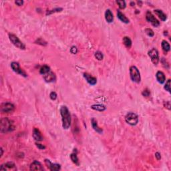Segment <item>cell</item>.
Instances as JSON below:
<instances>
[{
    "instance_id": "6da1fadb",
    "label": "cell",
    "mask_w": 171,
    "mask_h": 171,
    "mask_svg": "<svg viewBox=\"0 0 171 171\" xmlns=\"http://www.w3.org/2000/svg\"><path fill=\"white\" fill-rule=\"evenodd\" d=\"M60 114L62 116V126L63 129L67 130L71 125L72 118L70 111L66 106H62L60 108Z\"/></svg>"
},
{
    "instance_id": "7a4b0ae2",
    "label": "cell",
    "mask_w": 171,
    "mask_h": 171,
    "mask_svg": "<svg viewBox=\"0 0 171 171\" xmlns=\"http://www.w3.org/2000/svg\"><path fill=\"white\" fill-rule=\"evenodd\" d=\"M14 130V126H13L11 121L8 118H3L0 122V132L2 133H6L8 132Z\"/></svg>"
},
{
    "instance_id": "3957f363",
    "label": "cell",
    "mask_w": 171,
    "mask_h": 171,
    "mask_svg": "<svg viewBox=\"0 0 171 171\" xmlns=\"http://www.w3.org/2000/svg\"><path fill=\"white\" fill-rule=\"evenodd\" d=\"M130 78L134 82L137 83V84L140 82V72L138 68H136L135 66H132L130 68Z\"/></svg>"
},
{
    "instance_id": "277c9868",
    "label": "cell",
    "mask_w": 171,
    "mask_h": 171,
    "mask_svg": "<svg viewBox=\"0 0 171 171\" xmlns=\"http://www.w3.org/2000/svg\"><path fill=\"white\" fill-rule=\"evenodd\" d=\"M9 39H10V40L13 44L18 48L20 49H25V44L16 35L13 34V33H10L9 34Z\"/></svg>"
},
{
    "instance_id": "5b68a950",
    "label": "cell",
    "mask_w": 171,
    "mask_h": 171,
    "mask_svg": "<svg viewBox=\"0 0 171 171\" xmlns=\"http://www.w3.org/2000/svg\"><path fill=\"white\" fill-rule=\"evenodd\" d=\"M125 121L131 126L136 125L138 122V116L134 112H128L125 116Z\"/></svg>"
},
{
    "instance_id": "8992f818",
    "label": "cell",
    "mask_w": 171,
    "mask_h": 171,
    "mask_svg": "<svg viewBox=\"0 0 171 171\" xmlns=\"http://www.w3.org/2000/svg\"><path fill=\"white\" fill-rule=\"evenodd\" d=\"M148 54L149 57L151 58L152 63L154 65H157L159 62V55L158 50L155 48H152L148 51Z\"/></svg>"
},
{
    "instance_id": "52a82bcc",
    "label": "cell",
    "mask_w": 171,
    "mask_h": 171,
    "mask_svg": "<svg viewBox=\"0 0 171 171\" xmlns=\"http://www.w3.org/2000/svg\"><path fill=\"white\" fill-rule=\"evenodd\" d=\"M0 110L3 113H11L14 111L15 106L10 102H4L1 104Z\"/></svg>"
},
{
    "instance_id": "ba28073f",
    "label": "cell",
    "mask_w": 171,
    "mask_h": 171,
    "mask_svg": "<svg viewBox=\"0 0 171 171\" xmlns=\"http://www.w3.org/2000/svg\"><path fill=\"white\" fill-rule=\"evenodd\" d=\"M11 68L15 72H16L18 74L21 75V76H24V77H27V74L25 73V72L24 70H22L20 66H19V63L16 62H13L11 63Z\"/></svg>"
},
{
    "instance_id": "9c48e42d",
    "label": "cell",
    "mask_w": 171,
    "mask_h": 171,
    "mask_svg": "<svg viewBox=\"0 0 171 171\" xmlns=\"http://www.w3.org/2000/svg\"><path fill=\"white\" fill-rule=\"evenodd\" d=\"M146 19L148 22L151 23V24L154 27H157L160 25V22H159V20L154 16V15L150 11H148L146 12Z\"/></svg>"
},
{
    "instance_id": "30bf717a",
    "label": "cell",
    "mask_w": 171,
    "mask_h": 171,
    "mask_svg": "<svg viewBox=\"0 0 171 171\" xmlns=\"http://www.w3.org/2000/svg\"><path fill=\"white\" fill-rule=\"evenodd\" d=\"M17 170L16 165L12 162H8L3 164L0 167L1 171H14Z\"/></svg>"
},
{
    "instance_id": "8fae6325",
    "label": "cell",
    "mask_w": 171,
    "mask_h": 171,
    "mask_svg": "<svg viewBox=\"0 0 171 171\" xmlns=\"http://www.w3.org/2000/svg\"><path fill=\"white\" fill-rule=\"evenodd\" d=\"M45 164L47 167L52 171H57L61 169V166L59 164H53L48 159H45Z\"/></svg>"
},
{
    "instance_id": "7c38bea8",
    "label": "cell",
    "mask_w": 171,
    "mask_h": 171,
    "mask_svg": "<svg viewBox=\"0 0 171 171\" xmlns=\"http://www.w3.org/2000/svg\"><path fill=\"white\" fill-rule=\"evenodd\" d=\"M43 78L46 82H53L56 79L55 74L52 71H49L48 73L43 75Z\"/></svg>"
},
{
    "instance_id": "4fadbf2b",
    "label": "cell",
    "mask_w": 171,
    "mask_h": 171,
    "mask_svg": "<svg viewBox=\"0 0 171 171\" xmlns=\"http://www.w3.org/2000/svg\"><path fill=\"white\" fill-rule=\"evenodd\" d=\"M30 170L42 171L44 170V168L42 165L40 163V162L35 160V161H33L30 165Z\"/></svg>"
},
{
    "instance_id": "5bb4252c",
    "label": "cell",
    "mask_w": 171,
    "mask_h": 171,
    "mask_svg": "<svg viewBox=\"0 0 171 171\" xmlns=\"http://www.w3.org/2000/svg\"><path fill=\"white\" fill-rule=\"evenodd\" d=\"M84 77L85 78V79L86 80V81L88 82V84H90V85H95L97 83V79L95 77H93V76H91L90 74H89L88 73H84Z\"/></svg>"
},
{
    "instance_id": "9a60e30c",
    "label": "cell",
    "mask_w": 171,
    "mask_h": 171,
    "mask_svg": "<svg viewBox=\"0 0 171 171\" xmlns=\"http://www.w3.org/2000/svg\"><path fill=\"white\" fill-rule=\"evenodd\" d=\"M91 124H92V128H94V130H95L96 132H97L99 134L102 133L103 130H102V129L101 128H100V127L98 126L97 120H96L95 118H92V120H91Z\"/></svg>"
},
{
    "instance_id": "2e32d148",
    "label": "cell",
    "mask_w": 171,
    "mask_h": 171,
    "mask_svg": "<svg viewBox=\"0 0 171 171\" xmlns=\"http://www.w3.org/2000/svg\"><path fill=\"white\" fill-rule=\"evenodd\" d=\"M33 138L36 141H41L43 140V136L41 135V132L38 128H34L33 131Z\"/></svg>"
},
{
    "instance_id": "e0dca14e",
    "label": "cell",
    "mask_w": 171,
    "mask_h": 171,
    "mask_svg": "<svg viewBox=\"0 0 171 171\" xmlns=\"http://www.w3.org/2000/svg\"><path fill=\"white\" fill-rule=\"evenodd\" d=\"M156 77L157 81L159 82L160 84H163L166 81V76H165V74L161 71H158L156 74Z\"/></svg>"
},
{
    "instance_id": "ac0fdd59",
    "label": "cell",
    "mask_w": 171,
    "mask_h": 171,
    "mask_svg": "<svg viewBox=\"0 0 171 171\" xmlns=\"http://www.w3.org/2000/svg\"><path fill=\"white\" fill-rule=\"evenodd\" d=\"M105 19L108 23H112L114 20V16L110 10H106L105 12Z\"/></svg>"
},
{
    "instance_id": "d6986e66",
    "label": "cell",
    "mask_w": 171,
    "mask_h": 171,
    "mask_svg": "<svg viewBox=\"0 0 171 171\" xmlns=\"http://www.w3.org/2000/svg\"><path fill=\"white\" fill-rule=\"evenodd\" d=\"M117 17L118 18V19L122 22L123 23H125V24H128L130 22V20L128 18H127L125 16V15L122 13L120 10H118L117 11Z\"/></svg>"
},
{
    "instance_id": "ffe728a7",
    "label": "cell",
    "mask_w": 171,
    "mask_h": 171,
    "mask_svg": "<svg viewBox=\"0 0 171 171\" xmlns=\"http://www.w3.org/2000/svg\"><path fill=\"white\" fill-rule=\"evenodd\" d=\"M154 12L155 13L156 15H157V16H159V18H160L162 21L165 22V21H166V19H167V17H166V14H165V13L162 11V10H155L154 11Z\"/></svg>"
},
{
    "instance_id": "44dd1931",
    "label": "cell",
    "mask_w": 171,
    "mask_h": 171,
    "mask_svg": "<svg viewBox=\"0 0 171 171\" xmlns=\"http://www.w3.org/2000/svg\"><path fill=\"white\" fill-rule=\"evenodd\" d=\"M91 108L94 110L100 111V112H103L106 110V106L102 104H94L91 106Z\"/></svg>"
},
{
    "instance_id": "7402d4cb",
    "label": "cell",
    "mask_w": 171,
    "mask_h": 171,
    "mask_svg": "<svg viewBox=\"0 0 171 171\" xmlns=\"http://www.w3.org/2000/svg\"><path fill=\"white\" fill-rule=\"evenodd\" d=\"M162 48L165 52H169L170 49V44L168 43V41H166V40H163L162 41Z\"/></svg>"
},
{
    "instance_id": "603a6c76",
    "label": "cell",
    "mask_w": 171,
    "mask_h": 171,
    "mask_svg": "<svg viewBox=\"0 0 171 171\" xmlns=\"http://www.w3.org/2000/svg\"><path fill=\"white\" fill-rule=\"evenodd\" d=\"M123 43L126 46L127 48H130L132 46V41L130 38L128 36H125L123 38Z\"/></svg>"
},
{
    "instance_id": "cb8c5ba5",
    "label": "cell",
    "mask_w": 171,
    "mask_h": 171,
    "mask_svg": "<svg viewBox=\"0 0 171 171\" xmlns=\"http://www.w3.org/2000/svg\"><path fill=\"white\" fill-rule=\"evenodd\" d=\"M49 71H51L50 68H49L48 66L44 65V66H41V68H40V73L41 74L44 75V74H45L49 72Z\"/></svg>"
},
{
    "instance_id": "d4e9b609",
    "label": "cell",
    "mask_w": 171,
    "mask_h": 171,
    "mask_svg": "<svg viewBox=\"0 0 171 171\" xmlns=\"http://www.w3.org/2000/svg\"><path fill=\"white\" fill-rule=\"evenodd\" d=\"M70 158H71L72 161L74 163L77 165H79V160H78V158L76 153L72 154L71 155H70Z\"/></svg>"
},
{
    "instance_id": "484cf974",
    "label": "cell",
    "mask_w": 171,
    "mask_h": 171,
    "mask_svg": "<svg viewBox=\"0 0 171 171\" xmlns=\"http://www.w3.org/2000/svg\"><path fill=\"white\" fill-rule=\"evenodd\" d=\"M116 3L118 5L119 8H120V9H122V10L125 9L126 6V2L125 1H123V0H121V1H116Z\"/></svg>"
},
{
    "instance_id": "4316f807",
    "label": "cell",
    "mask_w": 171,
    "mask_h": 171,
    "mask_svg": "<svg viewBox=\"0 0 171 171\" xmlns=\"http://www.w3.org/2000/svg\"><path fill=\"white\" fill-rule=\"evenodd\" d=\"M95 57H96V58L98 60L101 61L103 60L104 55H103V54L101 52H100V51H98V52H96L95 53Z\"/></svg>"
},
{
    "instance_id": "83f0119b",
    "label": "cell",
    "mask_w": 171,
    "mask_h": 171,
    "mask_svg": "<svg viewBox=\"0 0 171 171\" xmlns=\"http://www.w3.org/2000/svg\"><path fill=\"white\" fill-rule=\"evenodd\" d=\"M144 32H145V33H146L149 37H153L154 35V33L153 30L151 28H146L145 29V30H144Z\"/></svg>"
},
{
    "instance_id": "f1b7e54d",
    "label": "cell",
    "mask_w": 171,
    "mask_h": 171,
    "mask_svg": "<svg viewBox=\"0 0 171 171\" xmlns=\"http://www.w3.org/2000/svg\"><path fill=\"white\" fill-rule=\"evenodd\" d=\"M165 89L168 92H170V80L168 79L165 85Z\"/></svg>"
},
{
    "instance_id": "f546056e",
    "label": "cell",
    "mask_w": 171,
    "mask_h": 171,
    "mask_svg": "<svg viewBox=\"0 0 171 171\" xmlns=\"http://www.w3.org/2000/svg\"><path fill=\"white\" fill-rule=\"evenodd\" d=\"M35 44H40L41 46H46L47 45V42L45 41L44 40L41 39V38H39L38 40H37L36 41H35Z\"/></svg>"
},
{
    "instance_id": "4dcf8cb0",
    "label": "cell",
    "mask_w": 171,
    "mask_h": 171,
    "mask_svg": "<svg viewBox=\"0 0 171 171\" xmlns=\"http://www.w3.org/2000/svg\"><path fill=\"white\" fill-rule=\"evenodd\" d=\"M63 10L62 8H55V9H54V10H50V11H48V12L46 13V15H49V14H52V13H55V12H59V11H61L62 10Z\"/></svg>"
},
{
    "instance_id": "1f68e13d",
    "label": "cell",
    "mask_w": 171,
    "mask_h": 171,
    "mask_svg": "<svg viewBox=\"0 0 171 171\" xmlns=\"http://www.w3.org/2000/svg\"><path fill=\"white\" fill-rule=\"evenodd\" d=\"M49 97L52 100H55L57 98V94L55 93V92H52L49 94Z\"/></svg>"
},
{
    "instance_id": "d6a6232c",
    "label": "cell",
    "mask_w": 171,
    "mask_h": 171,
    "mask_svg": "<svg viewBox=\"0 0 171 171\" xmlns=\"http://www.w3.org/2000/svg\"><path fill=\"white\" fill-rule=\"evenodd\" d=\"M70 52L72 54H76L78 52V48H76V46H72L70 49Z\"/></svg>"
},
{
    "instance_id": "836d02e7",
    "label": "cell",
    "mask_w": 171,
    "mask_h": 171,
    "mask_svg": "<svg viewBox=\"0 0 171 171\" xmlns=\"http://www.w3.org/2000/svg\"><path fill=\"white\" fill-rule=\"evenodd\" d=\"M142 94L143 96L144 97H148L151 95V92H149V90H145L143 91Z\"/></svg>"
},
{
    "instance_id": "e575fe53",
    "label": "cell",
    "mask_w": 171,
    "mask_h": 171,
    "mask_svg": "<svg viewBox=\"0 0 171 171\" xmlns=\"http://www.w3.org/2000/svg\"><path fill=\"white\" fill-rule=\"evenodd\" d=\"M164 106L168 110H170V102L169 101H166L164 102Z\"/></svg>"
},
{
    "instance_id": "d590c367",
    "label": "cell",
    "mask_w": 171,
    "mask_h": 171,
    "mask_svg": "<svg viewBox=\"0 0 171 171\" xmlns=\"http://www.w3.org/2000/svg\"><path fill=\"white\" fill-rule=\"evenodd\" d=\"M35 145H36L37 147H38L39 149H40V150H44V149L46 148V146H44V145H43V144H39V143H35Z\"/></svg>"
},
{
    "instance_id": "8d00e7d4",
    "label": "cell",
    "mask_w": 171,
    "mask_h": 171,
    "mask_svg": "<svg viewBox=\"0 0 171 171\" xmlns=\"http://www.w3.org/2000/svg\"><path fill=\"white\" fill-rule=\"evenodd\" d=\"M15 3H16V5H18V6H22L24 4V1H22V0H18V1L15 2Z\"/></svg>"
},
{
    "instance_id": "74e56055",
    "label": "cell",
    "mask_w": 171,
    "mask_h": 171,
    "mask_svg": "<svg viewBox=\"0 0 171 171\" xmlns=\"http://www.w3.org/2000/svg\"><path fill=\"white\" fill-rule=\"evenodd\" d=\"M155 156L156 158V159L158 160H160V159H161V155H160V154L159 153V152H156L155 153Z\"/></svg>"
},
{
    "instance_id": "f35d334b",
    "label": "cell",
    "mask_w": 171,
    "mask_h": 171,
    "mask_svg": "<svg viewBox=\"0 0 171 171\" xmlns=\"http://www.w3.org/2000/svg\"><path fill=\"white\" fill-rule=\"evenodd\" d=\"M134 5H135L134 2H130V5H131V6H134Z\"/></svg>"
},
{
    "instance_id": "ab89813d",
    "label": "cell",
    "mask_w": 171,
    "mask_h": 171,
    "mask_svg": "<svg viewBox=\"0 0 171 171\" xmlns=\"http://www.w3.org/2000/svg\"><path fill=\"white\" fill-rule=\"evenodd\" d=\"M137 3H138V5H140V6H141V5H142V2H137Z\"/></svg>"
},
{
    "instance_id": "60d3db41",
    "label": "cell",
    "mask_w": 171,
    "mask_h": 171,
    "mask_svg": "<svg viewBox=\"0 0 171 171\" xmlns=\"http://www.w3.org/2000/svg\"><path fill=\"white\" fill-rule=\"evenodd\" d=\"M1 152H2V153H1V157L2 156V155H3V149L1 148Z\"/></svg>"
}]
</instances>
